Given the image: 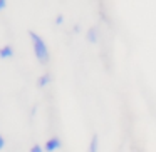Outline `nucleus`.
<instances>
[{
	"label": "nucleus",
	"instance_id": "obj_9",
	"mask_svg": "<svg viewBox=\"0 0 156 152\" xmlns=\"http://www.w3.org/2000/svg\"><path fill=\"white\" fill-rule=\"evenodd\" d=\"M55 24H57V25L64 24V15H57V17H55Z\"/></svg>",
	"mask_w": 156,
	"mask_h": 152
},
{
	"label": "nucleus",
	"instance_id": "obj_6",
	"mask_svg": "<svg viewBox=\"0 0 156 152\" xmlns=\"http://www.w3.org/2000/svg\"><path fill=\"white\" fill-rule=\"evenodd\" d=\"M86 39H87L91 44H98V30H96V27H91L87 32H86Z\"/></svg>",
	"mask_w": 156,
	"mask_h": 152
},
{
	"label": "nucleus",
	"instance_id": "obj_10",
	"mask_svg": "<svg viewBox=\"0 0 156 152\" xmlns=\"http://www.w3.org/2000/svg\"><path fill=\"white\" fill-rule=\"evenodd\" d=\"M7 8V0H0V12Z\"/></svg>",
	"mask_w": 156,
	"mask_h": 152
},
{
	"label": "nucleus",
	"instance_id": "obj_1",
	"mask_svg": "<svg viewBox=\"0 0 156 152\" xmlns=\"http://www.w3.org/2000/svg\"><path fill=\"white\" fill-rule=\"evenodd\" d=\"M27 35L32 42V50H34V55L37 59V62L41 65H47L51 62V52H49L47 42L34 30H27Z\"/></svg>",
	"mask_w": 156,
	"mask_h": 152
},
{
	"label": "nucleus",
	"instance_id": "obj_5",
	"mask_svg": "<svg viewBox=\"0 0 156 152\" xmlns=\"http://www.w3.org/2000/svg\"><path fill=\"white\" fill-rule=\"evenodd\" d=\"M87 152H99V135H98V132H94V134L91 135Z\"/></svg>",
	"mask_w": 156,
	"mask_h": 152
},
{
	"label": "nucleus",
	"instance_id": "obj_2",
	"mask_svg": "<svg viewBox=\"0 0 156 152\" xmlns=\"http://www.w3.org/2000/svg\"><path fill=\"white\" fill-rule=\"evenodd\" d=\"M44 149L45 152H57L62 149V139L59 137V135H52V137H49L47 140H45L44 144Z\"/></svg>",
	"mask_w": 156,
	"mask_h": 152
},
{
	"label": "nucleus",
	"instance_id": "obj_4",
	"mask_svg": "<svg viewBox=\"0 0 156 152\" xmlns=\"http://www.w3.org/2000/svg\"><path fill=\"white\" fill-rule=\"evenodd\" d=\"M52 82V75H51V72H44V74L41 75V77L37 79V87L39 89H44V87H47L49 84Z\"/></svg>",
	"mask_w": 156,
	"mask_h": 152
},
{
	"label": "nucleus",
	"instance_id": "obj_3",
	"mask_svg": "<svg viewBox=\"0 0 156 152\" xmlns=\"http://www.w3.org/2000/svg\"><path fill=\"white\" fill-rule=\"evenodd\" d=\"M14 55H15V50H14V47H12L10 44H5V45L0 47V59H2V60H5V59H12Z\"/></svg>",
	"mask_w": 156,
	"mask_h": 152
},
{
	"label": "nucleus",
	"instance_id": "obj_7",
	"mask_svg": "<svg viewBox=\"0 0 156 152\" xmlns=\"http://www.w3.org/2000/svg\"><path fill=\"white\" fill-rule=\"evenodd\" d=\"M29 152H45V149H44V145H41V144H32L30 149H29Z\"/></svg>",
	"mask_w": 156,
	"mask_h": 152
},
{
	"label": "nucleus",
	"instance_id": "obj_8",
	"mask_svg": "<svg viewBox=\"0 0 156 152\" xmlns=\"http://www.w3.org/2000/svg\"><path fill=\"white\" fill-rule=\"evenodd\" d=\"M5 144H7V140H5V137L2 134H0V152L4 150V147H5Z\"/></svg>",
	"mask_w": 156,
	"mask_h": 152
}]
</instances>
